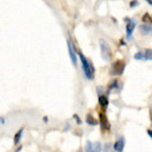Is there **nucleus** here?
<instances>
[{
  "label": "nucleus",
  "mask_w": 152,
  "mask_h": 152,
  "mask_svg": "<svg viewBox=\"0 0 152 152\" xmlns=\"http://www.w3.org/2000/svg\"><path fill=\"white\" fill-rule=\"evenodd\" d=\"M77 56L80 57V61H81V67H83L85 77L89 79V80H93L94 79V71H95L94 70V66L90 64L86 58H85V56L80 51H77Z\"/></svg>",
  "instance_id": "nucleus-1"
},
{
  "label": "nucleus",
  "mask_w": 152,
  "mask_h": 152,
  "mask_svg": "<svg viewBox=\"0 0 152 152\" xmlns=\"http://www.w3.org/2000/svg\"><path fill=\"white\" fill-rule=\"evenodd\" d=\"M124 22H126V37H127V39L128 41H131L132 39V34H133V31H134V28L137 26V23L136 20H133V19L131 18H124Z\"/></svg>",
  "instance_id": "nucleus-2"
},
{
  "label": "nucleus",
  "mask_w": 152,
  "mask_h": 152,
  "mask_svg": "<svg viewBox=\"0 0 152 152\" xmlns=\"http://www.w3.org/2000/svg\"><path fill=\"white\" fill-rule=\"evenodd\" d=\"M124 69H126V64H124V61H122V60H118L115 61V62L113 64L112 66V74L113 75H122L123 72H124Z\"/></svg>",
  "instance_id": "nucleus-3"
},
{
  "label": "nucleus",
  "mask_w": 152,
  "mask_h": 152,
  "mask_svg": "<svg viewBox=\"0 0 152 152\" xmlns=\"http://www.w3.org/2000/svg\"><path fill=\"white\" fill-rule=\"evenodd\" d=\"M134 58L136 60H145V61L152 60V50L147 48V50H143L141 52H137V53L134 55Z\"/></svg>",
  "instance_id": "nucleus-4"
},
{
  "label": "nucleus",
  "mask_w": 152,
  "mask_h": 152,
  "mask_svg": "<svg viewBox=\"0 0 152 152\" xmlns=\"http://www.w3.org/2000/svg\"><path fill=\"white\" fill-rule=\"evenodd\" d=\"M100 50H102V56H103V60H109L112 56V52H110V48H109V46L105 41L100 39Z\"/></svg>",
  "instance_id": "nucleus-5"
},
{
  "label": "nucleus",
  "mask_w": 152,
  "mask_h": 152,
  "mask_svg": "<svg viewBox=\"0 0 152 152\" xmlns=\"http://www.w3.org/2000/svg\"><path fill=\"white\" fill-rule=\"evenodd\" d=\"M67 48H69V53H70V58H71V62H72L74 66L77 65V58H76V53L77 52L74 51V46L71 43V41L67 39Z\"/></svg>",
  "instance_id": "nucleus-6"
},
{
  "label": "nucleus",
  "mask_w": 152,
  "mask_h": 152,
  "mask_svg": "<svg viewBox=\"0 0 152 152\" xmlns=\"http://www.w3.org/2000/svg\"><path fill=\"white\" fill-rule=\"evenodd\" d=\"M85 150L93 151V152H99V151H102V147H100V143H99V142L94 143V142H91V141H88L86 145H85Z\"/></svg>",
  "instance_id": "nucleus-7"
},
{
  "label": "nucleus",
  "mask_w": 152,
  "mask_h": 152,
  "mask_svg": "<svg viewBox=\"0 0 152 152\" xmlns=\"http://www.w3.org/2000/svg\"><path fill=\"white\" fill-rule=\"evenodd\" d=\"M124 143H126L124 137H121V138L118 141H115V143L113 145V150L117 151V152H122L123 150H124Z\"/></svg>",
  "instance_id": "nucleus-8"
},
{
  "label": "nucleus",
  "mask_w": 152,
  "mask_h": 152,
  "mask_svg": "<svg viewBox=\"0 0 152 152\" xmlns=\"http://www.w3.org/2000/svg\"><path fill=\"white\" fill-rule=\"evenodd\" d=\"M99 119H100V126H102V128H103V131H109L110 129V124H109V122H108V119H107V117L104 115L103 113H100L99 114Z\"/></svg>",
  "instance_id": "nucleus-9"
},
{
  "label": "nucleus",
  "mask_w": 152,
  "mask_h": 152,
  "mask_svg": "<svg viewBox=\"0 0 152 152\" xmlns=\"http://www.w3.org/2000/svg\"><path fill=\"white\" fill-rule=\"evenodd\" d=\"M140 32L142 36H150L152 34V27L148 23H143L142 26H140Z\"/></svg>",
  "instance_id": "nucleus-10"
},
{
  "label": "nucleus",
  "mask_w": 152,
  "mask_h": 152,
  "mask_svg": "<svg viewBox=\"0 0 152 152\" xmlns=\"http://www.w3.org/2000/svg\"><path fill=\"white\" fill-rule=\"evenodd\" d=\"M108 104H109V100H108L107 95H99V105L103 108H107Z\"/></svg>",
  "instance_id": "nucleus-11"
},
{
  "label": "nucleus",
  "mask_w": 152,
  "mask_h": 152,
  "mask_svg": "<svg viewBox=\"0 0 152 152\" xmlns=\"http://www.w3.org/2000/svg\"><path fill=\"white\" fill-rule=\"evenodd\" d=\"M23 132H24V128H20V129L17 132V134L14 136V145H18L19 143V141H20L22 136H23Z\"/></svg>",
  "instance_id": "nucleus-12"
},
{
  "label": "nucleus",
  "mask_w": 152,
  "mask_h": 152,
  "mask_svg": "<svg viewBox=\"0 0 152 152\" xmlns=\"http://www.w3.org/2000/svg\"><path fill=\"white\" fill-rule=\"evenodd\" d=\"M86 123H88V124H90V126H96L98 121L95 119L91 114H88V115H86Z\"/></svg>",
  "instance_id": "nucleus-13"
},
{
  "label": "nucleus",
  "mask_w": 152,
  "mask_h": 152,
  "mask_svg": "<svg viewBox=\"0 0 152 152\" xmlns=\"http://www.w3.org/2000/svg\"><path fill=\"white\" fill-rule=\"evenodd\" d=\"M117 88H118V80H115V79H114L113 81H112L110 84H109L108 89H109V90H114V89H117Z\"/></svg>",
  "instance_id": "nucleus-14"
},
{
  "label": "nucleus",
  "mask_w": 152,
  "mask_h": 152,
  "mask_svg": "<svg viewBox=\"0 0 152 152\" xmlns=\"http://www.w3.org/2000/svg\"><path fill=\"white\" fill-rule=\"evenodd\" d=\"M142 19H143V23H148V24L152 23V18L150 17V14H145V15L142 17Z\"/></svg>",
  "instance_id": "nucleus-15"
},
{
  "label": "nucleus",
  "mask_w": 152,
  "mask_h": 152,
  "mask_svg": "<svg viewBox=\"0 0 152 152\" xmlns=\"http://www.w3.org/2000/svg\"><path fill=\"white\" fill-rule=\"evenodd\" d=\"M136 5H138V1H137V0H133V1H131V4H129L131 8H134Z\"/></svg>",
  "instance_id": "nucleus-16"
},
{
  "label": "nucleus",
  "mask_w": 152,
  "mask_h": 152,
  "mask_svg": "<svg viewBox=\"0 0 152 152\" xmlns=\"http://www.w3.org/2000/svg\"><path fill=\"white\" fill-rule=\"evenodd\" d=\"M74 119H75V121H77L79 124H80V123H81V121H80V118H79L77 114H75V115H74Z\"/></svg>",
  "instance_id": "nucleus-17"
},
{
  "label": "nucleus",
  "mask_w": 152,
  "mask_h": 152,
  "mask_svg": "<svg viewBox=\"0 0 152 152\" xmlns=\"http://www.w3.org/2000/svg\"><path fill=\"white\" fill-rule=\"evenodd\" d=\"M147 134H148L151 137V140H152V131L151 129H147Z\"/></svg>",
  "instance_id": "nucleus-18"
},
{
  "label": "nucleus",
  "mask_w": 152,
  "mask_h": 152,
  "mask_svg": "<svg viewBox=\"0 0 152 152\" xmlns=\"http://www.w3.org/2000/svg\"><path fill=\"white\" fill-rule=\"evenodd\" d=\"M0 123H1V126H4V123H5V119H4V117L0 118Z\"/></svg>",
  "instance_id": "nucleus-19"
},
{
  "label": "nucleus",
  "mask_w": 152,
  "mask_h": 152,
  "mask_svg": "<svg viewBox=\"0 0 152 152\" xmlns=\"http://www.w3.org/2000/svg\"><path fill=\"white\" fill-rule=\"evenodd\" d=\"M146 1H147V3H148V4H150V5L152 7V0H146Z\"/></svg>",
  "instance_id": "nucleus-20"
},
{
  "label": "nucleus",
  "mask_w": 152,
  "mask_h": 152,
  "mask_svg": "<svg viewBox=\"0 0 152 152\" xmlns=\"http://www.w3.org/2000/svg\"><path fill=\"white\" fill-rule=\"evenodd\" d=\"M43 122H48V118H47V117H43Z\"/></svg>",
  "instance_id": "nucleus-21"
}]
</instances>
